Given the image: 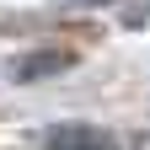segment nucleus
Returning <instances> with one entry per match:
<instances>
[{
  "instance_id": "nucleus-3",
  "label": "nucleus",
  "mask_w": 150,
  "mask_h": 150,
  "mask_svg": "<svg viewBox=\"0 0 150 150\" xmlns=\"http://www.w3.org/2000/svg\"><path fill=\"white\" fill-rule=\"evenodd\" d=\"M129 150H150V134H139V139H134V145H129Z\"/></svg>"
},
{
  "instance_id": "nucleus-2",
  "label": "nucleus",
  "mask_w": 150,
  "mask_h": 150,
  "mask_svg": "<svg viewBox=\"0 0 150 150\" xmlns=\"http://www.w3.org/2000/svg\"><path fill=\"white\" fill-rule=\"evenodd\" d=\"M70 64H75V54L48 48V54H22V59L11 64V75H16V81H43V75H59V70H70Z\"/></svg>"
},
{
  "instance_id": "nucleus-1",
  "label": "nucleus",
  "mask_w": 150,
  "mask_h": 150,
  "mask_svg": "<svg viewBox=\"0 0 150 150\" xmlns=\"http://www.w3.org/2000/svg\"><path fill=\"white\" fill-rule=\"evenodd\" d=\"M38 145L43 150H118V139L97 123H48L38 134Z\"/></svg>"
}]
</instances>
